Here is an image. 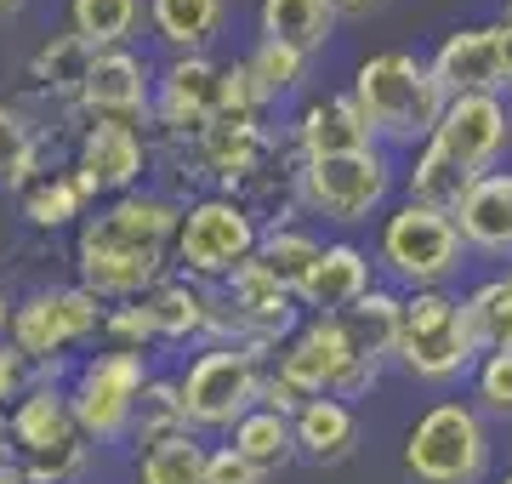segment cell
<instances>
[{
    "label": "cell",
    "mask_w": 512,
    "mask_h": 484,
    "mask_svg": "<svg viewBox=\"0 0 512 484\" xmlns=\"http://www.w3.org/2000/svg\"><path fill=\"white\" fill-rule=\"evenodd\" d=\"M342 319V331H348L353 354L370 359V365H393V348H399V319H404V291L393 285H376L365 302H353Z\"/></svg>",
    "instance_id": "obj_29"
},
{
    "label": "cell",
    "mask_w": 512,
    "mask_h": 484,
    "mask_svg": "<svg viewBox=\"0 0 512 484\" xmlns=\"http://www.w3.org/2000/svg\"><path fill=\"white\" fill-rule=\"evenodd\" d=\"M205 467H211L205 433L171 428V433H154V439H137L131 479L137 484H205Z\"/></svg>",
    "instance_id": "obj_25"
},
{
    "label": "cell",
    "mask_w": 512,
    "mask_h": 484,
    "mask_svg": "<svg viewBox=\"0 0 512 484\" xmlns=\"http://www.w3.org/2000/svg\"><path fill=\"white\" fill-rule=\"evenodd\" d=\"M103 348H120V354H148V348H160L154 331H148V319L137 302H114L109 319H103Z\"/></svg>",
    "instance_id": "obj_38"
},
{
    "label": "cell",
    "mask_w": 512,
    "mask_h": 484,
    "mask_svg": "<svg viewBox=\"0 0 512 484\" xmlns=\"http://www.w3.org/2000/svg\"><path fill=\"white\" fill-rule=\"evenodd\" d=\"M490 35H495V57H501V75H507V92H512V18H495Z\"/></svg>",
    "instance_id": "obj_41"
},
{
    "label": "cell",
    "mask_w": 512,
    "mask_h": 484,
    "mask_svg": "<svg viewBox=\"0 0 512 484\" xmlns=\"http://www.w3.org/2000/svg\"><path fill=\"white\" fill-rule=\"evenodd\" d=\"M154 80L160 69L137 57L131 46L120 52H97L92 75H86V92L69 114H80V126H154Z\"/></svg>",
    "instance_id": "obj_16"
},
{
    "label": "cell",
    "mask_w": 512,
    "mask_h": 484,
    "mask_svg": "<svg viewBox=\"0 0 512 484\" xmlns=\"http://www.w3.org/2000/svg\"><path fill=\"white\" fill-rule=\"evenodd\" d=\"M0 462H6V416H0Z\"/></svg>",
    "instance_id": "obj_46"
},
{
    "label": "cell",
    "mask_w": 512,
    "mask_h": 484,
    "mask_svg": "<svg viewBox=\"0 0 512 484\" xmlns=\"http://www.w3.org/2000/svg\"><path fill=\"white\" fill-rule=\"evenodd\" d=\"M148 0H69V35H80L92 52H120L131 46L137 23H143Z\"/></svg>",
    "instance_id": "obj_31"
},
{
    "label": "cell",
    "mask_w": 512,
    "mask_h": 484,
    "mask_svg": "<svg viewBox=\"0 0 512 484\" xmlns=\"http://www.w3.org/2000/svg\"><path fill=\"white\" fill-rule=\"evenodd\" d=\"M291 149H296V160H336V154L376 149V131H370V120L359 114L353 92H325V97H308V103L296 109Z\"/></svg>",
    "instance_id": "obj_19"
},
{
    "label": "cell",
    "mask_w": 512,
    "mask_h": 484,
    "mask_svg": "<svg viewBox=\"0 0 512 484\" xmlns=\"http://www.w3.org/2000/svg\"><path fill=\"white\" fill-rule=\"evenodd\" d=\"M103 319H109V302L92 297L86 285H40L18 302V319H12V342L35 359L40 371L52 365H69L74 348H92L103 342Z\"/></svg>",
    "instance_id": "obj_14"
},
{
    "label": "cell",
    "mask_w": 512,
    "mask_h": 484,
    "mask_svg": "<svg viewBox=\"0 0 512 484\" xmlns=\"http://www.w3.org/2000/svg\"><path fill=\"white\" fill-rule=\"evenodd\" d=\"M370 291H376V257L359 240H325V257L313 262L308 285H302V308L313 319H336Z\"/></svg>",
    "instance_id": "obj_21"
},
{
    "label": "cell",
    "mask_w": 512,
    "mask_h": 484,
    "mask_svg": "<svg viewBox=\"0 0 512 484\" xmlns=\"http://www.w3.org/2000/svg\"><path fill=\"white\" fill-rule=\"evenodd\" d=\"M12 319H18V302L6 297V285H0V342H12Z\"/></svg>",
    "instance_id": "obj_42"
},
{
    "label": "cell",
    "mask_w": 512,
    "mask_h": 484,
    "mask_svg": "<svg viewBox=\"0 0 512 484\" xmlns=\"http://www.w3.org/2000/svg\"><path fill=\"white\" fill-rule=\"evenodd\" d=\"M222 18H228V0H148V29L171 57L211 52Z\"/></svg>",
    "instance_id": "obj_26"
},
{
    "label": "cell",
    "mask_w": 512,
    "mask_h": 484,
    "mask_svg": "<svg viewBox=\"0 0 512 484\" xmlns=\"http://www.w3.org/2000/svg\"><path fill=\"white\" fill-rule=\"evenodd\" d=\"M222 120V63L211 52L165 57L154 80V131L165 143H194L205 126Z\"/></svg>",
    "instance_id": "obj_15"
},
{
    "label": "cell",
    "mask_w": 512,
    "mask_h": 484,
    "mask_svg": "<svg viewBox=\"0 0 512 484\" xmlns=\"http://www.w3.org/2000/svg\"><path fill=\"white\" fill-rule=\"evenodd\" d=\"M336 23H342V12L330 0H262L256 6V40H279L302 57L325 52L336 40Z\"/></svg>",
    "instance_id": "obj_24"
},
{
    "label": "cell",
    "mask_w": 512,
    "mask_h": 484,
    "mask_svg": "<svg viewBox=\"0 0 512 484\" xmlns=\"http://www.w3.org/2000/svg\"><path fill=\"white\" fill-rule=\"evenodd\" d=\"M501 18H512V0H507V12H501Z\"/></svg>",
    "instance_id": "obj_47"
},
{
    "label": "cell",
    "mask_w": 512,
    "mask_h": 484,
    "mask_svg": "<svg viewBox=\"0 0 512 484\" xmlns=\"http://www.w3.org/2000/svg\"><path fill=\"white\" fill-rule=\"evenodd\" d=\"M0 484H35L23 467H12V462H0Z\"/></svg>",
    "instance_id": "obj_44"
},
{
    "label": "cell",
    "mask_w": 512,
    "mask_h": 484,
    "mask_svg": "<svg viewBox=\"0 0 512 484\" xmlns=\"http://www.w3.org/2000/svg\"><path fill=\"white\" fill-rule=\"evenodd\" d=\"M512 149V103L507 97H450L439 131L427 137L404 171V200L456 211L478 177L501 166Z\"/></svg>",
    "instance_id": "obj_2"
},
{
    "label": "cell",
    "mask_w": 512,
    "mask_h": 484,
    "mask_svg": "<svg viewBox=\"0 0 512 484\" xmlns=\"http://www.w3.org/2000/svg\"><path fill=\"white\" fill-rule=\"evenodd\" d=\"M393 183H399L393 154L382 143L359 154H336V160H302V211L336 228H359L370 217H387Z\"/></svg>",
    "instance_id": "obj_13"
},
{
    "label": "cell",
    "mask_w": 512,
    "mask_h": 484,
    "mask_svg": "<svg viewBox=\"0 0 512 484\" xmlns=\"http://www.w3.org/2000/svg\"><path fill=\"white\" fill-rule=\"evenodd\" d=\"M484 359L473 336V314L467 297H456L450 285L439 291H404V319H399V348L393 365L416 382H456L473 376V365Z\"/></svg>",
    "instance_id": "obj_5"
},
{
    "label": "cell",
    "mask_w": 512,
    "mask_h": 484,
    "mask_svg": "<svg viewBox=\"0 0 512 484\" xmlns=\"http://www.w3.org/2000/svg\"><path fill=\"white\" fill-rule=\"evenodd\" d=\"M325 257V240L302 223H285V228H262V245H256V262L274 274L279 285H291L296 297H302V285H308L313 262Z\"/></svg>",
    "instance_id": "obj_32"
},
{
    "label": "cell",
    "mask_w": 512,
    "mask_h": 484,
    "mask_svg": "<svg viewBox=\"0 0 512 484\" xmlns=\"http://www.w3.org/2000/svg\"><path fill=\"white\" fill-rule=\"evenodd\" d=\"M296 428V456L313 467H336L359 450V410L348 399H308L291 416Z\"/></svg>",
    "instance_id": "obj_23"
},
{
    "label": "cell",
    "mask_w": 512,
    "mask_h": 484,
    "mask_svg": "<svg viewBox=\"0 0 512 484\" xmlns=\"http://www.w3.org/2000/svg\"><path fill=\"white\" fill-rule=\"evenodd\" d=\"M245 69L256 75V86H262L268 103H285L291 92H302V80H308V57L291 52V46H279V40H256L251 52H245Z\"/></svg>",
    "instance_id": "obj_35"
},
{
    "label": "cell",
    "mask_w": 512,
    "mask_h": 484,
    "mask_svg": "<svg viewBox=\"0 0 512 484\" xmlns=\"http://www.w3.org/2000/svg\"><path fill=\"white\" fill-rule=\"evenodd\" d=\"M336 12H353V18H365V12H376V6H387V0H330Z\"/></svg>",
    "instance_id": "obj_43"
},
{
    "label": "cell",
    "mask_w": 512,
    "mask_h": 484,
    "mask_svg": "<svg viewBox=\"0 0 512 484\" xmlns=\"http://www.w3.org/2000/svg\"><path fill=\"white\" fill-rule=\"evenodd\" d=\"M97 52L86 46L80 35H46L29 52V80H35V92H46L52 103H63V109H74L80 103V92H86V75H92Z\"/></svg>",
    "instance_id": "obj_27"
},
{
    "label": "cell",
    "mask_w": 512,
    "mask_h": 484,
    "mask_svg": "<svg viewBox=\"0 0 512 484\" xmlns=\"http://www.w3.org/2000/svg\"><path fill=\"white\" fill-rule=\"evenodd\" d=\"M86 205H92V194H86V183L74 177V166L63 171H35L29 183L18 188V211H23V223L40 228V234H57V228H69L86 217Z\"/></svg>",
    "instance_id": "obj_28"
},
{
    "label": "cell",
    "mask_w": 512,
    "mask_h": 484,
    "mask_svg": "<svg viewBox=\"0 0 512 484\" xmlns=\"http://www.w3.org/2000/svg\"><path fill=\"white\" fill-rule=\"evenodd\" d=\"M40 149H46V137H40V126L29 120L23 109H12V103H0V188H12L18 194L40 166Z\"/></svg>",
    "instance_id": "obj_34"
},
{
    "label": "cell",
    "mask_w": 512,
    "mask_h": 484,
    "mask_svg": "<svg viewBox=\"0 0 512 484\" xmlns=\"http://www.w3.org/2000/svg\"><path fill=\"white\" fill-rule=\"evenodd\" d=\"M456 223L467 251L484 257H512V171H490L467 188V200L456 205Z\"/></svg>",
    "instance_id": "obj_22"
},
{
    "label": "cell",
    "mask_w": 512,
    "mask_h": 484,
    "mask_svg": "<svg viewBox=\"0 0 512 484\" xmlns=\"http://www.w3.org/2000/svg\"><path fill=\"white\" fill-rule=\"evenodd\" d=\"M274 359L251 354L239 342H205L200 354L177 371L183 393V416L194 433H234L256 405H262V382H268Z\"/></svg>",
    "instance_id": "obj_8"
},
{
    "label": "cell",
    "mask_w": 512,
    "mask_h": 484,
    "mask_svg": "<svg viewBox=\"0 0 512 484\" xmlns=\"http://www.w3.org/2000/svg\"><path fill=\"white\" fill-rule=\"evenodd\" d=\"M35 382H40V365H35V359L23 354L18 342H0V416L18 405V399L35 388Z\"/></svg>",
    "instance_id": "obj_39"
},
{
    "label": "cell",
    "mask_w": 512,
    "mask_h": 484,
    "mask_svg": "<svg viewBox=\"0 0 512 484\" xmlns=\"http://www.w3.org/2000/svg\"><path fill=\"white\" fill-rule=\"evenodd\" d=\"M473 405L495 422H512V354H484L473 365Z\"/></svg>",
    "instance_id": "obj_36"
},
{
    "label": "cell",
    "mask_w": 512,
    "mask_h": 484,
    "mask_svg": "<svg viewBox=\"0 0 512 484\" xmlns=\"http://www.w3.org/2000/svg\"><path fill=\"white\" fill-rule=\"evenodd\" d=\"M256 245H262V217L245 200H234V194H194V200H183L171 268L200 285H228L256 257Z\"/></svg>",
    "instance_id": "obj_9"
},
{
    "label": "cell",
    "mask_w": 512,
    "mask_h": 484,
    "mask_svg": "<svg viewBox=\"0 0 512 484\" xmlns=\"http://www.w3.org/2000/svg\"><path fill=\"white\" fill-rule=\"evenodd\" d=\"M69 365L40 371V382L6 410V462L23 467L35 484H80L92 467V439L69 405Z\"/></svg>",
    "instance_id": "obj_4"
},
{
    "label": "cell",
    "mask_w": 512,
    "mask_h": 484,
    "mask_svg": "<svg viewBox=\"0 0 512 484\" xmlns=\"http://www.w3.org/2000/svg\"><path fill=\"white\" fill-rule=\"evenodd\" d=\"M188 428L183 416V393H177V376H154L143 393V410H137V439H154V433Z\"/></svg>",
    "instance_id": "obj_37"
},
{
    "label": "cell",
    "mask_w": 512,
    "mask_h": 484,
    "mask_svg": "<svg viewBox=\"0 0 512 484\" xmlns=\"http://www.w3.org/2000/svg\"><path fill=\"white\" fill-rule=\"evenodd\" d=\"M387 365H370V359L353 354L342 319H302V331L274 354V376L302 399H365L376 382H382Z\"/></svg>",
    "instance_id": "obj_10"
},
{
    "label": "cell",
    "mask_w": 512,
    "mask_h": 484,
    "mask_svg": "<svg viewBox=\"0 0 512 484\" xmlns=\"http://www.w3.org/2000/svg\"><path fill=\"white\" fill-rule=\"evenodd\" d=\"M137 308H143L154 342H165V348H188V342L205 348V342H217V285H200L171 268L154 291L137 297Z\"/></svg>",
    "instance_id": "obj_18"
},
{
    "label": "cell",
    "mask_w": 512,
    "mask_h": 484,
    "mask_svg": "<svg viewBox=\"0 0 512 484\" xmlns=\"http://www.w3.org/2000/svg\"><path fill=\"white\" fill-rule=\"evenodd\" d=\"M154 382L148 354H120V348H97L69 371V405L92 445H120L137 433V410Z\"/></svg>",
    "instance_id": "obj_11"
},
{
    "label": "cell",
    "mask_w": 512,
    "mask_h": 484,
    "mask_svg": "<svg viewBox=\"0 0 512 484\" xmlns=\"http://www.w3.org/2000/svg\"><path fill=\"white\" fill-rule=\"evenodd\" d=\"M501 484H512V473H507V479H501Z\"/></svg>",
    "instance_id": "obj_48"
},
{
    "label": "cell",
    "mask_w": 512,
    "mask_h": 484,
    "mask_svg": "<svg viewBox=\"0 0 512 484\" xmlns=\"http://www.w3.org/2000/svg\"><path fill=\"white\" fill-rule=\"evenodd\" d=\"M23 6H29V0H0V29H6L12 18H23Z\"/></svg>",
    "instance_id": "obj_45"
},
{
    "label": "cell",
    "mask_w": 512,
    "mask_h": 484,
    "mask_svg": "<svg viewBox=\"0 0 512 484\" xmlns=\"http://www.w3.org/2000/svg\"><path fill=\"white\" fill-rule=\"evenodd\" d=\"M302 297L291 285H279L262 262H245L228 285H217V342H239L251 354L274 359L296 331H302Z\"/></svg>",
    "instance_id": "obj_12"
},
{
    "label": "cell",
    "mask_w": 512,
    "mask_h": 484,
    "mask_svg": "<svg viewBox=\"0 0 512 484\" xmlns=\"http://www.w3.org/2000/svg\"><path fill=\"white\" fill-rule=\"evenodd\" d=\"M348 92L382 149H421L439 131L444 109H450V92L439 86L433 63L416 52H399V46L393 52H370L353 69Z\"/></svg>",
    "instance_id": "obj_3"
},
{
    "label": "cell",
    "mask_w": 512,
    "mask_h": 484,
    "mask_svg": "<svg viewBox=\"0 0 512 484\" xmlns=\"http://www.w3.org/2000/svg\"><path fill=\"white\" fill-rule=\"evenodd\" d=\"M228 445H234L251 467H262L268 479H274L279 467L302 462V456H296V428H291V416H285V410H268V405H256L251 416H245L234 433H228Z\"/></svg>",
    "instance_id": "obj_30"
},
{
    "label": "cell",
    "mask_w": 512,
    "mask_h": 484,
    "mask_svg": "<svg viewBox=\"0 0 512 484\" xmlns=\"http://www.w3.org/2000/svg\"><path fill=\"white\" fill-rule=\"evenodd\" d=\"M205 484H268V473L251 467L234 445H217L211 450V467H205Z\"/></svg>",
    "instance_id": "obj_40"
},
{
    "label": "cell",
    "mask_w": 512,
    "mask_h": 484,
    "mask_svg": "<svg viewBox=\"0 0 512 484\" xmlns=\"http://www.w3.org/2000/svg\"><path fill=\"white\" fill-rule=\"evenodd\" d=\"M148 137L137 126H80V143H74V177L86 183L97 205L120 200V194H137L148 177Z\"/></svg>",
    "instance_id": "obj_17"
},
{
    "label": "cell",
    "mask_w": 512,
    "mask_h": 484,
    "mask_svg": "<svg viewBox=\"0 0 512 484\" xmlns=\"http://www.w3.org/2000/svg\"><path fill=\"white\" fill-rule=\"evenodd\" d=\"M427 63H433V75L450 97H507V75H501V57H495L490 23L450 29Z\"/></svg>",
    "instance_id": "obj_20"
},
{
    "label": "cell",
    "mask_w": 512,
    "mask_h": 484,
    "mask_svg": "<svg viewBox=\"0 0 512 484\" xmlns=\"http://www.w3.org/2000/svg\"><path fill=\"white\" fill-rule=\"evenodd\" d=\"M177 223H183V200H171L160 188L103 200L74 234V280L92 297H103L109 308L114 302H137L171 274Z\"/></svg>",
    "instance_id": "obj_1"
},
{
    "label": "cell",
    "mask_w": 512,
    "mask_h": 484,
    "mask_svg": "<svg viewBox=\"0 0 512 484\" xmlns=\"http://www.w3.org/2000/svg\"><path fill=\"white\" fill-rule=\"evenodd\" d=\"M410 484H484L490 473V416L473 399H439L404 433Z\"/></svg>",
    "instance_id": "obj_7"
},
{
    "label": "cell",
    "mask_w": 512,
    "mask_h": 484,
    "mask_svg": "<svg viewBox=\"0 0 512 484\" xmlns=\"http://www.w3.org/2000/svg\"><path fill=\"white\" fill-rule=\"evenodd\" d=\"M461 257H467V240H461L456 211L416 205V200L387 205L382 228H376V262H382V274L399 291H439V285H450Z\"/></svg>",
    "instance_id": "obj_6"
},
{
    "label": "cell",
    "mask_w": 512,
    "mask_h": 484,
    "mask_svg": "<svg viewBox=\"0 0 512 484\" xmlns=\"http://www.w3.org/2000/svg\"><path fill=\"white\" fill-rule=\"evenodd\" d=\"M467 314H473V336L484 354H512V268L467 291Z\"/></svg>",
    "instance_id": "obj_33"
}]
</instances>
